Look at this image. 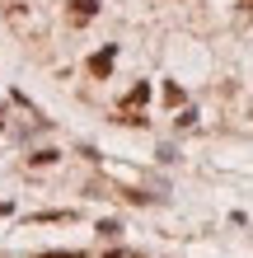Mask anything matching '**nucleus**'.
I'll use <instances>...</instances> for the list:
<instances>
[{"label": "nucleus", "instance_id": "1", "mask_svg": "<svg viewBox=\"0 0 253 258\" xmlns=\"http://www.w3.org/2000/svg\"><path fill=\"white\" fill-rule=\"evenodd\" d=\"M145 99H150V85H136V89H131V94L122 99L117 117H122V122H131V127H136V122H145V117H141V103H145Z\"/></svg>", "mask_w": 253, "mask_h": 258}, {"label": "nucleus", "instance_id": "2", "mask_svg": "<svg viewBox=\"0 0 253 258\" xmlns=\"http://www.w3.org/2000/svg\"><path fill=\"white\" fill-rule=\"evenodd\" d=\"M94 14H99V0H66V19L70 24H89V19H94Z\"/></svg>", "mask_w": 253, "mask_h": 258}, {"label": "nucleus", "instance_id": "3", "mask_svg": "<svg viewBox=\"0 0 253 258\" xmlns=\"http://www.w3.org/2000/svg\"><path fill=\"white\" fill-rule=\"evenodd\" d=\"M113 61H117V47L108 42L103 52H94V56H89V75H94V80H103V75L113 71Z\"/></svg>", "mask_w": 253, "mask_h": 258}, {"label": "nucleus", "instance_id": "4", "mask_svg": "<svg viewBox=\"0 0 253 258\" xmlns=\"http://www.w3.org/2000/svg\"><path fill=\"white\" fill-rule=\"evenodd\" d=\"M103 258H141V253H127V249H113V253H103Z\"/></svg>", "mask_w": 253, "mask_h": 258}, {"label": "nucleus", "instance_id": "5", "mask_svg": "<svg viewBox=\"0 0 253 258\" xmlns=\"http://www.w3.org/2000/svg\"><path fill=\"white\" fill-rule=\"evenodd\" d=\"M42 258H80V253H42Z\"/></svg>", "mask_w": 253, "mask_h": 258}, {"label": "nucleus", "instance_id": "6", "mask_svg": "<svg viewBox=\"0 0 253 258\" xmlns=\"http://www.w3.org/2000/svg\"><path fill=\"white\" fill-rule=\"evenodd\" d=\"M239 5H244V10H253V0H239Z\"/></svg>", "mask_w": 253, "mask_h": 258}, {"label": "nucleus", "instance_id": "7", "mask_svg": "<svg viewBox=\"0 0 253 258\" xmlns=\"http://www.w3.org/2000/svg\"><path fill=\"white\" fill-rule=\"evenodd\" d=\"M0 122H5V113H0Z\"/></svg>", "mask_w": 253, "mask_h": 258}]
</instances>
